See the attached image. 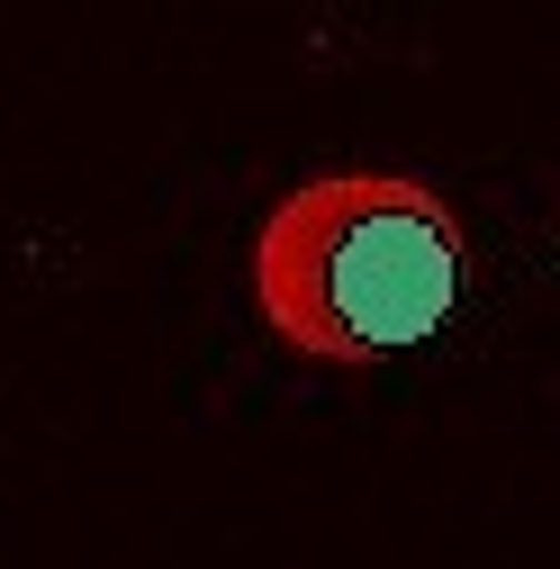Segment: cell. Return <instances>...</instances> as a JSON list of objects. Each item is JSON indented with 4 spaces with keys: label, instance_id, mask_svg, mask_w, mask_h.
Listing matches in <instances>:
<instances>
[{
    "label": "cell",
    "instance_id": "1",
    "mask_svg": "<svg viewBox=\"0 0 560 569\" xmlns=\"http://www.w3.org/2000/svg\"><path fill=\"white\" fill-rule=\"evenodd\" d=\"M470 280L461 208L416 172H308L290 181L244 244V290L280 352L326 371H371L426 343Z\"/></svg>",
    "mask_w": 560,
    "mask_h": 569
}]
</instances>
